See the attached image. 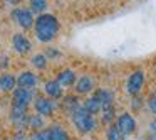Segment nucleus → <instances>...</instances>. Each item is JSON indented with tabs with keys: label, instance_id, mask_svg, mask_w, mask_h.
<instances>
[{
	"label": "nucleus",
	"instance_id": "f257e3e1",
	"mask_svg": "<svg viewBox=\"0 0 156 140\" xmlns=\"http://www.w3.org/2000/svg\"><path fill=\"white\" fill-rule=\"evenodd\" d=\"M59 31H61V22L55 15L52 14H41L35 17V24H34V34L35 39L42 44H49L57 37Z\"/></svg>",
	"mask_w": 156,
	"mask_h": 140
},
{
	"label": "nucleus",
	"instance_id": "f03ea898",
	"mask_svg": "<svg viewBox=\"0 0 156 140\" xmlns=\"http://www.w3.org/2000/svg\"><path fill=\"white\" fill-rule=\"evenodd\" d=\"M69 118H71L72 125L76 127V130H77L81 135H89V133L96 132L98 127H99V122L96 120V116L91 115L89 112H86V108L82 105L77 106V108L69 115Z\"/></svg>",
	"mask_w": 156,
	"mask_h": 140
},
{
	"label": "nucleus",
	"instance_id": "7ed1b4c3",
	"mask_svg": "<svg viewBox=\"0 0 156 140\" xmlns=\"http://www.w3.org/2000/svg\"><path fill=\"white\" fill-rule=\"evenodd\" d=\"M10 17L22 31H30V29H34L35 17H34V12L29 7H15L10 12Z\"/></svg>",
	"mask_w": 156,
	"mask_h": 140
},
{
	"label": "nucleus",
	"instance_id": "20e7f679",
	"mask_svg": "<svg viewBox=\"0 0 156 140\" xmlns=\"http://www.w3.org/2000/svg\"><path fill=\"white\" fill-rule=\"evenodd\" d=\"M144 83H146L144 71H143V69H134V71L128 76V79H126L124 89L129 96H138V95H141L143 88H144Z\"/></svg>",
	"mask_w": 156,
	"mask_h": 140
},
{
	"label": "nucleus",
	"instance_id": "39448f33",
	"mask_svg": "<svg viewBox=\"0 0 156 140\" xmlns=\"http://www.w3.org/2000/svg\"><path fill=\"white\" fill-rule=\"evenodd\" d=\"M116 125L118 128L124 133L126 137H131L138 132V122H136L134 115L131 112H121L118 113V118H116Z\"/></svg>",
	"mask_w": 156,
	"mask_h": 140
},
{
	"label": "nucleus",
	"instance_id": "423d86ee",
	"mask_svg": "<svg viewBox=\"0 0 156 140\" xmlns=\"http://www.w3.org/2000/svg\"><path fill=\"white\" fill-rule=\"evenodd\" d=\"M32 106H34L35 113H39V115L49 118V116L54 115V112L57 110L59 105H57L55 100H51V98H47V96H35Z\"/></svg>",
	"mask_w": 156,
	"mask_h": 140
},
{
	"label": "nucleus",
	"instance_id": "0eeeda50",
	"mask_svg": "<svg viewBox=\"0 0 156 140\" xmlns=\"http://www.w3.org/2000/svg\"><path fill=\"white\" fill-rule=\"evenodd\" d=\"M32 103H34V93H32V89L19 88V86L14 89V93H12V106L27 110L29 105H32Z\"/></svg>",
	"mask_w": 156,
	"mask_h": 140
},
{
	"label": "nucleus",
	"instance_id": "6e6552de",
	"mask_svg": "<svg viewBox=\"0 0 156 140\" xmlns=\"http://www.w3.org/2000/svg\"><path fill=\"white\" fill-rule=\"evenodd\" d=\"M12 49H14L17 54L25 56V54H29V52L32 51V42L25 34L17 32V34L12 36Z\"/></svg>",
	"mask_w": 156,
	"mask_h": 140
},
{
	"label": "nucleus",
	"instance_id": "1a4fd4ad",
	"mask_svg": "<svg viewBox=\"0 0 156 140\" xmlns=\"http://www.w3.org/2000/svg\"><path fill=\"white\" fill-rule=\"evenodd\" d=\"M76 89V95H92V93L96 91V83H94V78L89 74H82L77 78V83H76L74 86Z\"/></svg>",
	"mask_w": 156,
	"mask_h": 140
},
{
	"label": "nucleus",
	"instance_id": "9d476101",
	"mask_svg": "<svg viewBox=\"0 0 156 140\" xmlns=\"http://www.w3.org/2000/svg\"><path fill=\"white\" fill-rule=\"evenodd\" d=\"M44 93H45V96H47V98L55 100V101H57V100H61V98H64V88L59 85L57 79H49V81H45Z\"/></svg>",
	"mask_w": 156,
	"mask_h": 140
},
{
	"label": "nucleus",
	"instance_id": "9b49d317",
	"mask_svg": "<svg viewBox=\"0 0 156 140\" xmlns=\"http://www.w3.org/2000/svg\"><path fill=\"white\" fill-rule=\"evenodd\" d=\"M39 83V78L34 71H22L17 76V86L19 88H27V89H34Z\"/></svg>",
	"mask_w": 156,
	"mask_h": 140
},
{
	"label": "nucleus",
	"instance_id": "f8f14e48",
	"mask_svg": "<svg viewBox=\"0 0 156 140\" xmlns=\"http://www.w3.org/2000/svg\"><path fill=\"white\" fill-rule=\"evenodd\" d=\"M55 79L59 81V85H61L62 88H71V86H76V83H77V74H76L74 69L66 68L59 73Z\"/></svg>",
	"mask_w": 156,
	"mask_h": 140
},
{
	"label": "nucleus",
	"instance_id": "ddd939ff",
	"mask_svg": "<svg viewBox=\"0 0 156 140\" xmlns=\"http://www.w3.org/2000/svg\"><path fill=\"white\" fill-rule=\"evenodd\" d=\"M118 118V113H116L114 105H108V106H102L101 113H99V123L104 127H109L116 122Z\"/></svg>",
	"mask_w": 156,
	"mask_h": 140
},
{
	"label": "nucleus",
	"instance_id": "4468645a",
	"mask_svg": "<svg viewBox=\"0 0 156 140\" xmlns=\"http://www.w3.org/2000/svg\"><path fill=\"white\" fill-rule=\"evenodd\" d=\"M82 106L86 108V112H89L91 115H99L101 113V110H102V103H101V100L98 98V96L92 93V95H89L87 98L84 100V103H82Z\"/></svg>",
	"mask_w": 156,
	"mask_h": 140
},
{
	"label": "nucleus",
	"instance_id": "2eb2a0df",
	"mask_svg": "<svg viewBox=\"0 0 156 140\" xmlns=\"http://www.w3.org/2000/svg\"><path fill=\"white\" fill-rule=\"evenodd\" d=\"M17 86V79L10 73H2L0 74V91L2 93H14Z\"/></svg>",
	"mask_w": 156,
	"mask_h": 140
},
{
	"label": "nucleus",
	"instance_id": "dca6fc26",
	"mask_svg": "<svg viewBox=\"0 0 156 140\" xmlns=\"http://www.w3.org/2000/svg\"><path fill=\"white\" fill-rule=\"evenodd\" d=\"M45 132H47L49 140H71L69 133L66 132L61 125H49L47 128H45Z\"/></svg>",
	"mask_w": 156,
	"mask_h": 140
},
{
	"label": "nucleus",
	"instance_id": "f3484780",
	"mask_svg": "<svg viewBox=\"0 0 156 140\" xmlns=\"http://www.w3.org/2000/svg\"><path fill=\"white\" fill-rule=\"evenodd\" d=\"M27 127L32 130V132L47 128V127H45V116L39 115V113H32V115H29L27 116Z\"/></svg>",
	"mask_w": 156,
	"mask_h": 140
},
{
	"label": "nucleus",
	"instance_id": "a211bd4d",
	"mask_svg": "<svg viewBox=\"0 0 156 140\" xmlns=\"http://www.w3.org/2000/svg\"><path fill=\"white\" fill-rule=\"evenodd\" d=\"M94 95L98 96L99 100H101L102 106H108V105H114V91L109 88H98L94 91Z\"/></svg>",
	"mask_w": 156,
	"mask_h": 140
},
{
	"label": "nucleus",
	"instance_id": "6ab92c4d",
	"mask_svg": "<svg viewBox=\"0 0 156 140\" xmlns=\"http://www.w3.org/2000/svg\"><path fill=\"white\" fill-rule=\"evenodd\" d=\"M82 103L79 101V98L76 95H69V96H64V98H62V108H64V112L67 113V115H71L72 112H74L76 108H77V106H81Z\"/></svg>",
	"mask_w": 156,
	"mask_h": 140
},
{
	"label": "nucleus",
	"instance_id": "aec40b11",
	"mask_svg": "<svg viewBox=\"0 0 156 140\" xmlns=\"http://www.w3.org/2000/svg\"><path fill=\"white\" fill-rule=\"evenodd\" d=\"M104 137H106V140H126V138H128V137H126L124 133L118 128V125H116V123L106 127Z\"/></svg>",
	"mask_w": 156,
	"mask_h": 140
},
{
	"label": "nucleus",
	"instance_id": "412c9836",
	"mask_svg": "<svg viewBox=\"0 0 156 140\" xmlns=\"http://www.w3.org/2000/svg\"><path fill=\"white\" fill-rule=\"evenodd\" d=\"M47 62H49V59H47V56H45L44 52H37V54H34L32 59H30V64L34 66L35 69H39V71H42V69L47 68Z\"/></svg>",
	"mask_w": 156,
	"mask_h": 140
},
{
	"label": "nucleus",
	"instance_id": "4be33fe9",
	"mask_svg": "<svg viewBox=\"0 0 156 140\" xmlns=\"http://www.w3.org/2000/svg\"><path fill=\"white\" fill-rule=\"evenodd\" d=\"M47 7H49L47 0H29V9H30L34 14H37V15L45 14Z\"/></svg>",
	"mask_w": 156,
	"mask_h": 140
},
{
	"label": "nucleus",
	"instance_id": "5701e85b",
	"mask_svg": "<svg viewBox=\"0 0 156 140\" xmlns=\"http://www.w3.org/2000/svg\"><path fill=\"white\" fill-rule=\"evenodd\" d=\"M129 108H131V113H139L143 108H146V100L143 98L141 95H138V96H131V101H129Z\"/></svg>",
	"mask_w": 156,
	"mask_h": 140
},
{
	"label": "nucleus",
	"instance_id": "b1692460",
	"mask_svg": "<svg viewBox=\"0 0 156 140\" xmlns=\"http://www.w3.org/2000/svg\"><path fill=\"white\" fill-rule=\"evenodd\" d=\"M44 54L47 56L49 61H52V59H59V58H62V52L59 51V49H55V47H47V49H45Z\"/></svg>",
	"mask_w": 156,
	"mask_h": 140
},
{
	"label": "nucleus",
	"instance_id": "393cba45",
	"mask_svg": "<svg viewBox=\"0 0 156 140\" xmlns=\"http://www.w3.org/2000/svg\"><path fill=\"white\" fill-rule=\"evenodd\" d=\"M29 140H49L45 128L44 130H37V132H32L30 137H29Z\"/></svg>",
	"mask_w": 156,
	"mask_h": 140
},
{
	"label": "nucleus",
	"instance_id": "a878e982",
	"mask_svg": "<svg viewBox=\"0 0 156 140\" xmlns=\"http://www.w3.org/2000/svg\"><path fill=\"white\" fill-rule=\"evenodd\" d=\"M12 140H29V137H27V133H25V130H15Z\"/></svg>",
	"mask_w": 156,
	"mask_h": 140
},
{
	"label": "nucleus",
	"instance_id": "bb28decb",
	"mask_svg": "<svg viewBox=\"0 0 156 140\" xmlns=\"http://www.w3.org/2000/svg\"><path fill=\"white\" fill-rule=\"evenodd\" d=\"M148 133H154L156 135V116L149 122V125H148Z\"/></svg>",
	"mask_w": 156,
	"mask_h": 140
},
{
	"label": "nucleus",
	"instance_id": "cd10ccee",
	"mask_svg": "<svg viewBox=\"0 0 156 140\" xmlns=\"http://www.w3.org/2000/svg\"><path fill=\"white\" fill-rule=\"evenodd\" d=\"M7 2H9L10 5H19V4L22 2V0H7Z\"/></svg>",
	"mask_w": 156,
	"mask_h": 140
},
{
	"label": "nucleus",
	"instance_id": "c85d7f7f",
	"mask_svg": "<svg viewBox=\"0 0 156 140\" xmlns=\"http://www.w3.org/2000/svg\"><path fill=\"white\" fill-rule=\"evenodd\" d=\"M153 96H156V88H154V89H153Z\"/></svg>",
	"mask_w": 156,
	"mask_h": 140
},
{
	"label": "nucleus",
	"instance_id": "c756f323",
	"mask_svg": "<svg viewBox=\"0 0 156 140\" xmlns=\"http://www.w3.org/2000/svg\"><path fill=\"white\" fill-rule=\"evenodd\" d=\"M154 76H156V64H154Z\"/></svg>",
	"mask_w": 156,
	"mask_h": 140
}]
</instances>
